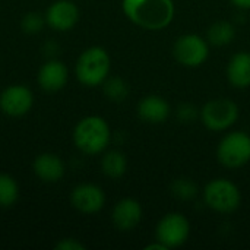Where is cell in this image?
<instances>
[{
  "mask_svg": "<svg viewBox=\"0 0 250 250\" xmlns=\"http://www.w3.org/2000/svg\"><path fill=\"white\" fill-rule=\"evenodd\" d=\"M79 21V9L72 0H56L45 13L47 25L59 32L70 31Z\"/></svg>",
  "mask_w": 250,
  "mask_h": 250,
  "instance_id": "8fae6325",
  "label": "cell"
},
{
  "mask_svg": "<svg viewBox=\"0 0 250 250\" xmlns=\"http://www.w3.org/2000/svg\"><path fill=\"white\" fill-rule=\"evenodd\" d=\"M101 170L110 179H120L127 170L126 155L120 151H108L101 158Z\"/></svg>",
  "mask_w": 250,
  "mask_h": 250,
  "instance_id": "e0dca14e",
  "label": "cell"
},
{
  "mask_svg": "<svg viewBox=\"0 0 250 250\" xmlns=\"http://www.w3.org/2000/svg\"><path fill=\"white\" fill-rule=\"evenodd\" d=\"M234 37H236V28L227 21L215 22L208 29V41L218 47L230 44L234 40Z\"/></svg>",
  "mask_w": 250,
  "mask_h": 250,
  "instance_id": "ac0fdd59",
  "label": "cell"
},
{
  "mask_svg": "<svg viewBox=\"0 0 250 250\" xmlns=\"http://www.w3.org/2000/svg\"><path fill=\"white\" fill-rule=\"evenodd\" d=\"M177 116L180 120L183 122H190L192 119H195L198 116V110L195 108V105L192 104H182L179 107V111H177Z\"/></svg>",
  "mask_w": 250,
  "mask_h": 250,
  "instance_id": "603a6c76",
  "label": "cell"
},
{
  "mask_svg": "<svg viewBox=\"0 0 250 250\" xmlns=\"http://www.w3.org/2000/svg\"><path fill=\"white\" fill-rule=\"evenodd\" d=\"M146 250H167V248L161 243V242H158V243H154V245H149V246H146L145 248Z\"/></svg>",
  "mask_w": 250,
  "mask_h": 250,
  "instance_id": "484cf974",
  "label": "cell"
},
{
  "mask_svg": "<svg viewBox=\"0 0 250 250\" xmlns=\"http://www.w3.org/2000/svg\"><path fill=\"white\" fill-rule=\"evenodd\" d=\"M110 139V126L100 116H86L73 129L75 146L86 155L101 154L108 146Z\"/></svg>",
  "mask_w": 250,
  "mask_h": 250,
  "instance_id": "7a4b0ae2",
  "label": "cell"
},
{
  "mask_svg": "<svg viewBox=\"0 0 250 250\" xmlns=\"http://www.w3.org/2000/svg\"><path fill=\"white\" fill-rule=\"evenodd\" d=\"M32 170L41 182L56 183L64 176V163L56 154L44 152L34 160Z\"/></svg>",
  "mask_w": 250,
  "mask_h": 250,
  "instance_id": "5bb4252c",
  "label": "cell"
},
{
  "mask_svg": "<svg viewBox=\"0 0 250 250\" xmlns=\"http://www.w3.org/2000/svg\"><path fill=\"white\" fill-rule=\"evenodd\" d=\"M111 60L105 48L94 45L82 51L76 60L75 75L85 86H98L108 78Z\"/></svg>",
  "mask_w": 250,
  "mask_h": 250,
  "instance_id": "3957f363",
  "label": "cell"
},
{
  "mask_svg": "<svg viewBox=\"0 0 250 250\" xmlns=\"http://www.w3.org/2000/svg\"><path fill=\"white\" fill-rule=\"evenodd\" d=\"M103 89H104V94L107 95L108 100L111 101H116V103H120V101H125L129 95V85L126 81H123L122 78L119 76H113V78H107L104 82H103Z\"/></svg>",
  "mask_w": 250,
  "mask_h": 250,
  "instance_id": "ffe728a7",
  "label": "cell"
},
{
  "mask_svg": "<svg viewBox=\"0 0 250 250\" xmlns=\"http://www.w3.org/2000/svg\"><path fill=\"white\" fill-rule=\"evenodd\" d=\"M218 161L226 168H240L250 161V135L246 132H231L226 135L217 148Z\"/></svg>",
  "mask_w": 250,
  "mask_h": 250,
  "instance_id": "5b68a950",
  "label": "cell"
},
{
  "mask_svg": "<svg viewBox=\"0 0 250 250\" xmlns=\"http://www.w3.org/2000/svg\"><path fill=\"white\" fill-rule=\"evenodd\" d=\"M19 198V186L9 174H0V208H10Z\"/></svg>",
  "mask_w": 250,
  "mask_h": 250,
  "instance_id": "d6986e66",
  "label": "cell"
},
{
  "mask_svg": "<svg viewBox=\"0 0 250 250\" xmlns=\"http://www.w3.org/2000/svg\"><path fill=\"white\" fill-rule=\"evenodd\" d=\"M157 242H161L167 249L179 248L186 243L190 234L189 220L179 212L164 215L155 230Z\"/></svg>",
  "mask_w": 250,
  "mask_h": 250,
  "instance_id": "ba28073f",
  "label": "cell"
},
{
  "mask_svg": "<svg viewBox=\"0 0 250 250\" xmlns=\"http://www.w3.org/2000/svg\"><path fill=\"white\" fill-rule=\"evenodd\" d=\"M239 119V105L229 98H215L208 101L201 110L202 123L214 132H223L231 127Z\"/></svg>",
  "mask_w": 250,
  "mask_h": 250,
  "instance_id": "8992f818",
  "label": "cell"
},
{
  "mask_svg": "<svg viewBox=\"0 0 250 250\" xmlns=\"http://www.w3.org/2000/svg\"><path fill=\"white\" fill-rule=\"evenodd\" d=\"M176 60L186 67H198L208 59L209 45L198 34H185L177 38L173 47Z\"/></svg>",
  "mask_w": 250,
  "mask_h": 250,
  "instance_id": "52a82bcc",
  "label": "cell"
},
{
  "mask_svg": "<svg viewBox=\"0 0 250 250\" xmlns=\"http://www.w3.org/2000/svg\"><path fill=\"white\" fill-rule=\"evenodd\" d=\"M34 105V94L25 85H10L0 94V110L10 117H22Z\"/></svg>",
  "mask_w": 250,
  "mask_h": 250,
  "instance_id": "9c48e42d",
  "label": "cell"
},
{
  "mask_svg": "<svg viewBox=\"0 0 250 250\" xmlns=\"http://www.w3.org/2000/svg\"><path fill=\"white\" fill-rule=\"evenodd\" d=\"M38 85L47 92H57L63 89L69 81V70L60 60H50L44 63L38 70Z\"/></svg>",
  "mask_w": 250,
  "mask_h": 250,
  "instance_id": "7c38bea8",
  "label": "cell"
},
{
  "mask_svg": "<svg viewBox=\"0 0 250 250\" xmlns=\"http://www.w3.org/2000/svg\"><path fill=\"white\" fill-rule=\"evenodd\" d=\"M227 78L230 83L239 89L250 86V53L239 51L230 59L227 66Z\"/></svg>",
  "mask_w": 250,
  "mask_h": 250,
  "instance_id": "2e32d148",
  "label": "cell"
},
{
  "mask_svg": "<svg viewBox=\"0 0 250 250\" xmlns=\"http://www.w3.org/2000/svg\"><path fill=\"white\" fill-rule=\"evenodd\" d=\"M205 204L220 214H231L240 207L242 195L239 188L227 179L209 182L204 190Z\"/></svg>",
  "mask_w": 250,
  "mask_h": 250,
  "instance_id": "277c9868",
  "label": "cell"
},
{
  "mask_svg": "<svg viewBox=\"0 0 250 250\" xmlns=\"http://www.w3.org/2000/svg\"><path fill=\"white\" fill-rule=\"evenodd\" d=\"M56 249L60 250H85V246L76 239H63L56 245Z\"/></svg>",
  "mask_w": 250,
  "mask_h": 250,
  "instance_id": "cb8c5ba5",
  "label": "cell"
},
{
  "mask_svg": "<svg viewBox=\"0 0 250 250\" xmlns=\"http://www.w3.org/2000/svg\"><path fill=\"white\" fill-rule=\"evenodd\" d=\"M122 7L130 22L148 31H161L174 18L173 0H122Z\"/></svg>",
  "mask_w": 250,
  "mask_h": 250,
  "instance_id": "6da1fadb",
  "label": "cell"
},
{
  "mask_svg": "<svg viewBox=\"0 0 250 250\" xmlns=\"http://www.w3.org/2000/svg\"><path fill=\"white\" fill-rule=\"evenodd\" d=\"M231 3L239 9H250V0H231Z\"/></svg>",
  "mask_w": 250,
  "mask_h": 250,
  "instance_id": "d4e9b609",
  "label": "cell"
},
{
  "mask_svg": "<svg viewBox=\"0 0 250 250\" xmlns=\"http://www.w3.org/2000/svg\"><path fill=\"white\" fill-rule=\"evenodd\" d=\"M138 114L144 122L158 125L170 116V104L160 95H148L139 101Z\"/></svg>",
  "mask_w": 250,
  "mask_h": 250,
  "instance_id": "9a60e30c",
  "label": "cell"
},
{
  "mask_svg": "<svg viewBox=\"0 0 250 250\" xmlns=\"http://www.w3.org/2000/svg\"><path fill=\"white\" fill-rule=\"evenodd\" d=\"M70 202L73 208L82 214H97L104 208L105 195L103 189L92 183H81L70 193Z\"/></svg>",
  "mask_w": 250,
  "mask_h": 250,
  "instance_id": "30bf717a",
  "label": "cell"
},
{
  "mask_svg": "<svg viewBox=\"0 0 250 250\" xmlns=\"http://www.w3.org/2000/svg\"><path fill=\"white\" fill-rule=\"evenodd\" d=\"M113 224L122 231L133 230L142 218V207L133 198L120 199L113 208Z\"/></svg>",
  "mask_w": 250,
  "mask_h": 250,
  "instance_id": "4fadbf2b",
  "label": "cell"
},
{
  "mask_svg": "<svg viewBox=\"0 0 250 250\" xmlns=\"http://www.w3.org/2000/svg\"><path fill=\"white\" fill-rule=\"evenodd\" d=\"M171 193L182 201H190L198 195V186L190 179H176L171 183Z\"/></svg>",
  "mask_w": 250,
  "mask_h": 250,
  "instance_id": "44dd1931",
  "label": "cell"
},
{
  "mask_svg": "<svg viewBox=\"0 0 250 250\" xmlns=\"http://www.w3.org/2000/svg\"><path fill=\"white\" fill-rule=\"evenodd\" d=\"M44 23H47V22H45V18L42 15H40L37 12H29L22 18L21 26L28 34H37L42 29Z\"/></svg>",
  "mask_w": 250,
  "mask_h": 250,
  "instance_id": "7402d4cb",
  "label": "cell"
}]
</instances>
